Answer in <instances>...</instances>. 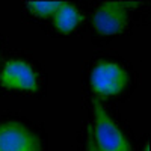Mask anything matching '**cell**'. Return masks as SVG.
Here are the masks:
<instances>
[{"label": "cell", "instance_id": "1", "mask_svg": "<svg viewBox=\"0 0 151 151\" xmlns=\"http://www.w3.org/2000/svg\"><path fill=\"white\" fill-rule=\"evenodd\" d=\"M94 103V115H95V124H94V144L98 151H132V147L127 141L124 133L118 129V125L112 121V118L107 115L103 104L100 103L98 98L92 100Z\"/></svg>", "mask_w": 151, "mask_h": 151}, {"label": "cell", "instance_id": "2", "mask_svg": "<svg viewBox=\"0 0 151 151\" xmlns=\"http://www.w3.org/2000/svg\"><path fill=\"white\" fill-rule=\"evenodd\" d=\"M130 77L122 67L112 62H100L91 73V86L98 97H112L119 94Z\"/></svg>", "mask_w": 151, "mask_h": 151}, {"label": "cell", "instance_id": "3", "mask_svg": "<svg viewBox=\"0 0 151 151\" xmlns=\"http://www.w3.org/2000/svg\"><path fill=\"white\" fill-rule=\"evenodd\" d=\"M136 3L104 2L95 11L92 24L100 35H116L124 30L129 23V8Z\"/></svg>", "mask_w": 151, "mask_h": 151}, {"label": "cell", "instance_id": "4", "mask_svg": "<svg viewBox=\"0 0 151 151\" xmlns=\"http://www.w3.org/2000/svg\"><path fill=\"white\" fill-rule=\"evenodd\" d=\"M0 151H41L38 136L17 121L0 124Z\"/></svg>", "mask_w": 151, "mask_h": 151}, {"label": "cell", "instance_id": "5", "mask_svg": "<svg viewBox=\"0 0 151 151\" xmlns=\"http://www.w3.org/2000/svg\"><path fill=\"white\" fill-rule=\"evenodd\" d=\"M0 85L6 89L36 91L38 76L27 62L21 59H12L0 73Z\"/></svg>", "mask_w": 151, "mask_h": 151}, {"label": "cell", "instance_id": "6", "mask_svg": "<svg viewBox=\"0 0 151 151\" xmlns=\"http://www.w3.org/2000/svg\"><path fill=\"white\" fill-rule=\"evenodd\" d=\"M82 20L83 17L77 8L68 2H62L58 11L53 14V26L62 33H68L77 27Z\"/></svg>", "mask_w": 151, "mask_h": 151}, {"label": "cell", "instance_id": "7", "mask_svg": "<svg viewBox=\"0 0 151 151\" xmlns=\"http://www.w3.org/2000/svg\"><path fill=\"white\" fill-rule=\"evenodd\" d=\"M62 2H29L27 6L29 9L33 12V14H36L38 17H50L53 15L55 12L58 11V8L60 6Z\"/></svg>", "mask_w": 151, "mask_h": 151}, {"label": "cell", "instance_id": "8", "mask_svg": "<svg viewBox=\"0 0 151 151\" xmlns=\"http://www.w3.org/2000/svg\"><path fill=\"white\" fill-rule=\"evenodd\" d=\"M86 151H98L95 144H94V137H92V129L88 132V141H86Z\"/></svg>", "mask_w": 151, "mask_h": 151}, {"label": "cell", "instance_id": "9", "mask_svg": "<svg viewBox=\"0 0 151 151\" xmlns=\"http://www.w3.org/2000/svg\"><path fill=\"white\" fill-rule=\"evenodd\" d=\"M145 151H150V145L147 144V147H145Z\"/></svg>", "mask_w": 151, "mask_h": 151}]
</instances>
